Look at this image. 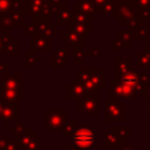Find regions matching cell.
Segmentation results:
<instances>
[{
    "label": "cell",
    "mask_w": 150,
    "mask_h": 150,
    "mask_svg": "<svg viewBox=\"0 0 150 150\" xmlns=\"http://www.w3.org/2000/svg\"><path fill=\"white\" fill-rule=\"evenodd\" d=\"M19 118V104L18 102L4 103L2 112H1V123L4 127H9V123L13 121H18Z\"/></svg>",
    "instance_id": "obj_1"
},
{
    "label": "cell",
    "mask_w": 150,
    "mask_h": 150,
    "mask_svg": "<svg viewBox=\"0 0 150 150\" xmlns=\"http://www.w3.org/2000/svg\"><path fill=\"white\" fill-rule=\"evenodd\" d=\"M12 88V89H23V81L19 77L18 74L6 75L0 79V89Z\"/></svg>",
    "instance_id": "obj_2"
},
{
    "label": "cell",
    "mask_w": 150,
    "mask_h": 150,
    "mask_svg": "<svg viewBox=\"0 0 150 150\" xmlns=\"http://www.w3.org/2000/svg\"><path fill=\"white\" fill-rule=\"evenodd\" d=\"M0 39L2 41L4 49L8 53V56L12 57L14 55V53H16L19 50V43L16 41H14L12 35H9V34H2V35H0Z\"/></svg>",
    "instance_id": "obj_3"
},
{
    "label": "cell",
    "mask_w": 150,
    "mask_h": 150,
    "mask_svg": "<svg viewBox=\"0 0 150 150\" xmlns=\"http://www.w3.org/2000/svg\"><path fill=\"white\" fill-rule=\"evenodd\" d=\"M75 141L81 146H90L94 142V135L88 129H82L75 135Z\"/></svg>",
    "instance_id": "obj_4"
},
{
    "label": "cell",
    "mask_w": 150,
    "mask_h": 150,
    "mask_svg": "<svg viewBox=\"0 0 150 150\" xmlns=\"http://www.w3.org/2000/svg\"><path fill=\"white\" fill-rule=\"evenodd\" d=\"M14 29V25L12 23L8 15H0V32L2 34H9Z\"/></svg>",
    "instance_id": "obj_5"
},
{
    "label": "cell",
    "mask_w": 150,
    "mask_h": 150,
    "mask_svg": "<svg viewBox=\"0 0 150 150\" xmlns=\"http://www.w3.org/2000/svg\"><path fill=\"white\" fill-rule=\"evenodd\" d=\"M29 7V4H28V0H14L13 4H12V8H11V12H20L22 14L27 13L28 11L25 9Z\"/></svg>",
    "instance_id": "obj_6"
},
{
    "label": "cell",
    "mask_w": 150,
    "mask_h": 150,
    "mask_svg": "<svg viewBox=\"0 0 150 150\" xmlns=\"http://www.w3.org/2000/svg\"><path fill=\"white\" fill-rule=\"evenodd\" d=\"M0 150H18V145L13 138L0 137Z\"/></svg>",
    "instance_id": "obj_7"
},
{
    "label": "cell",
    "mask_w": 150,
    "mask_h": 150,
    "mask_svg": "<svg viewBox=\"0 0 150 150\" xmlns=\"http://www.w3.org/2000/svg\"><path fill=\"white\" fill-rule=\"evenodd\" d=\"M8 130H9V132L14 134L15 136H19V135L29 132L28 128H26L25 124H22V123H14L13 125H9L8 127Z\"/></svg>",
    "instance_id": "obj_8"
},
{
    "label": "cell",
    "mask_w": 150,
    "mask_h": 150,
    "mask_svg": "<svg viewBox=\"0 0 150 150\" xmlns=\"http://www.w3.org/2000/svg\"><path fill=\"white\" fill-rule=\"evenodd\" d=\"M8 16L13 25H23V22H25V14H22L20 12H11L8 14Z\"/></svg>",
    "instance_id": "obj_9"
},
{
    "label": "cell",
    "mask_w": 150,
    "mask_h": 150,
    "mask_svg": "<svg viewBox=\"0 0 150 150\" xmlns=\"http://www.w3.org/2000/svg\"><path fill=\"white\" fill-rule=\"evenodd\" d=\"M14 0H0V15H8L11 13Z\"/></svg>",
    "instance_id": "obj_10"
},
{
    "label": "cell",
    "mask_w": 150,
    "mask_h": 150,
    "mask_svg": "<svg viewBox=\"0 0 150 150\" xmlns=\"http://www.w3.org/2000/svg\"><path fill=\"white\" fill-rule=\"evenodd\" d=\"M8 67L9 64L7 62H0V73H2L4 76L8 75Z\"/></svg>",
    "instance_id": "obj_11"
},
{
    "label": "cell",
    "mask_w": 150,
    "mask_h": 150,
    "mask_svg": "<svg viewBox=\"0 0 150 150\" xmlns=\"http://www.w3.org/2000/svg\"><path fill=\"white\" fill-rule=\"evenodd\" d=\"M2 107H4V102L0 100V121H1V112H2Z\"/></svg>",
    "instance_id": "obj_12"
},
{
    "label": "cell",
    "mask_w": 150,
    "mask_h": 150,
    "mask_svg": "<svg viewBox=\"0 0 150 150\" xmlns=\"http://www.w3.org/2000/svg\"><path fill=\"white\" fill-rule=\"evenodd\" d=\"M4 50V45H2V41H1V39H0V53Z\"/></svg>",
    "instance_id": "obj_13"
}]
</instances>
